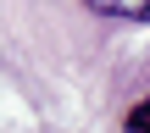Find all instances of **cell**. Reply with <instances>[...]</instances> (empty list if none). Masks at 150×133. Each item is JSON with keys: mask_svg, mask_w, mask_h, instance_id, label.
I'll return each mask as SVG.
<instances>
[{"mask_svg": "<svg viewBox=\"0 0 150 133\" xmlns=\"http://www.w3.org/2000/svg\"><path fill=\"white\" fill-rule=\"evenodd\" d=\"M100 17H122V22H150V0H83Z\"/></svg>", "mask_w": 150, "mask_h": 133, "instance_id": "6da1fadb", "label": "cell"}, {"mask_svg": "<svg viewBox=\"0 0 150 133\" xmlns=\"http://www.w3.org/2000/svg\"><path fill=\"white\" fill-rule=\"evenodd\" d=\"M122 133H150V94L128 111V122H122Z\"/></svg>", "mask_w": 150, "mask_h": 133, "instance_id": "7a4b0ae2", "label": "cell"}]
</instances>
